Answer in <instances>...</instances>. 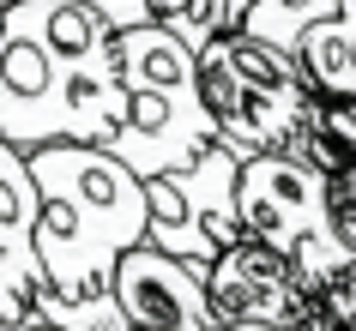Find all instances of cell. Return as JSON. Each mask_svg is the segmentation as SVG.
Returning a JSON list of instances; mask_svg holds the SVG:
<instances>
[{
  "instance_id": "obj_12",
  "label": "cell",
  "mask_w": 356,
  "mask_h": 331,
  "mask_svg": "<svg viewBox=\"0 0 356 331\" xmlns=\"http://www.w3.org/2000/svg\"><path fill=\"white\" fill-rule=\"evenodd\" d=\"M332 12H338V0H254L242 31H254V37H266V42H278V49L296 55L302 31L320 24V19H332Z\"/></svg>"
},
{
  "instance_id": "obj_8",
  "label": "cell",
  "mask_w": 356,
  "mask_h": 331,
  "mask_svg": "<svg viewBox=\"0 0 356 331\" xmlns=\"http://www.w3.org/2000/svg\"><path fill=\"white\" fill-rule=\"evenodd\" d=\"M206 271L211 265H193V259L163 253L151 241H133L127 253L115 259L109 289H115V301H121L133 331H218Z\"/></svg>"
},
{
  "instance_id": "obj_15",
  "label": "cell",
  "mask_w": 356,
  "mask_h": 331,
  "mask_svg": "<svg viewBox=\"0 0 356 331\" xmlns=\"http://www.w3.org/2000/svg\"><path fill=\"white\" fill-rule=\"evenodd\" d=\"M320 307H326V319L332 325H356V265H344V271L332 277V283H320Z\"/></svg>"
},
{
  "instance_id": "obj_4",
  "label": "cell",
  "mask_w": 356,
  "mask_h": 331,
  "mask_svg": "<svg viewBox=\"0 0 356 331\" xmlns=\"http://www.w3.org/2000/svg\"><path fill=\"white\" fill-rule=\"evenodd\" d=\"M200 96L218 121V139L242 157L296 151L314 114V85L302 60L254 31H218L200 42Z\"/></svg>"
},
{
  "instance_id": "obj_6",
  "label": "cell",
  "mask_w": 356,
  "mask_h": 331,
  "mask_svg": "<svg viewBox=\"0 0 356 331\" xmlns=\"http://www.w3.org/2000/svg\"><path fill=\"white\" fill-rule=\"evenodd\" d=\"M242 151L211 139L193 163L145 175V241L163 253H181L193 265H211L229 241L242 235V205H236Z\"/></svg>"
},
{
  "instance_id": "obj_14",
  "label": "cell",
  "mask_w": 356,
  "mask_h": 331,
  "mask_svg": "<svg viewBox=\"0 0 356 331\" xmlns=\"http://www.w3.org/2000/svg\"><path fill=\"white\" fill-rule=\"evenodd\" d=\"M326 205H332L338 241L356 253V163H344V169H332V175H326Z\"/></svg>"
},
{
  "instance_id": "obj_10",
  "label": "cell",
  "mask_w": 356,
  "mask_h": 331,
  "mask_svg": "<svg viewBox=\"0 0 356 331\" xmlns=\"http://www.w3.org/2000/svg\"><path fill=\"white\" fill-rule=\"evenodd\" d=\"M296 60L314 91H332V96H356V0H338L332 19H320L302 31L296 42Z\"/></svg>"
},
{
  "instance_id": "obj_5",
  "label": "cell",
  "mask_w": 356,
  "mask_h": 331,
  "mask_svg": "<svg viewBox=\"0 0 356 331\" xmlns=\"http://www.w3.org/2000/svg\"><path fill=\"white\" fill-rule=\"evenodd\" d=\"M236 205H242V229L284 247L296 259V271L308 277V289L332 283L344 265H356V253L332 229L326 169L308 163L302 151H254V157H242Z\"/></svg>"
},
{
  "instance_id": "obj_2",
  "label": "cell",
  "mask_w": 356,
  "mask_h": 331,
  "mask_svg": "<svg viewBox=\"0 0 356 331\" xmlns=\"http://www.w3.org/2000/svg\"><path fill=\"white\" fill-rule=\"evenodd\" d=\"M37 175V259L49 289L91 295L115 283V259L133 241H145V175H133L109 145L85 139H49L31 145Z\"/></svg>"
},
{
  "instance_id": "obj_9",
  "label": "cell",
  "mask_w": 356,
  "mask_h": 331,
  "mask_svg": "<svg viewBox=\"0 0 356 331\" xmlns=\"http://www.w3.org/2000/svg\"><path fill=\"white\" fill-rule=\"evenodd\" d=\"M37 175L13 139H0V325H19L24 307L49 289V271L37 259Z\"/></svg>"
},
{
  "instance_id": "obj_13",
  "label": "cell",
  "mask_w": 356,
  "mask_h": 331,
  "mask_svg": "<svg viewBox=\"0 0 356 331\" xmlns=\"http://www.w3.org/2000/svg\"><path fill=\"white\" fill-rule=\"evenodd\" d=\"M248 6H254V0H181V12H175V19H163V24H175V31L200 49V42L218 37V31H242Z\"/></svg>"
},
{
  "instance_id": "obj_16",
  "label": "cell",
  "mask_w": 356,
  "mask_h": 331,
  "mask_svg": "<svg viewBox=\"0 0 356 331\" xmlns=\"http://www.w3.org/2000/svg\"><path fill=\"white\" fill-rule=\"evenodd\" d=\"M0 12H6V0H0Z\"/></svg>"
},
{
  "instance_id": "obj_11",
  "label": "cell",
  "mask_w": 356,
  "mask_h": 331,
  "mask_svg": "<svg viewBox=\"0 0 356 331\" xmlns=\"http://www.w3.org/2000/svg\"><path fill=\"white\" fill-rule=\"evenodd\" d=\"M19 325H67V331H133L115 289H91V295H60V289H37V301L24 307Z\"/></svg>"
},
{
  "instance_id": "obj_7",
  "label": "cell",
  "mask_w": 356,
  "mask_h": 331,
  "mask_svg": "<svg viewBox=\"0 0 356 331\" xmlns=\"http://www.w3.org/2000/svg\"><path fill=\"white\" fill-rule=\"evenodd\" d=\"M206 295L218 325L229 331H284V325H332L296 259L260 235H236L206 271Z\"/></svg>"
},
{
  "instance_id": "obj_1",
  "label": "cell",
  "mask_w": 356,
  "mask_h": 331,
  "mask_svg": "<svg viewBox=\"0 0 356 331\" xmlns=\"http://www.w3.org/2000/svg\"><path fill=\"white\" fill-rule=\"evenodd\" d=\"M127 121L115 24L91 0H6L0 12V139L109 145Z\"/></svg>"
},
{
  "instance_id": "obj_3",
  "label": "cell",
  "mask_w": 356,
  "mask_h": 331,
  "mask_svg": "<svg viewBox=\"0 0 356 331\" xmlns=\"http://www.w3.org/2000/svg\"><path fill=\"white\" fill-rule=\"evenodd\" d=\"M115 67L127 85V121L109 139V151L133 175H163L193 163L218 139L206 96H200V49L175 24L145 19L115 31Z\"/></svg>"
}]
</instances>
